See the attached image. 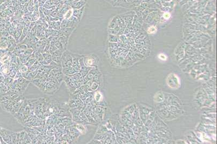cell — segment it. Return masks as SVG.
Wrapping results in <instances>:
<instances>
[{
  "mask_svg": "<svg viewBox=\"0 0 217 144\" xmlns=\"http://www.w3.org/2000/svg\"><path fill=\"white\" fill-rule=\"evenodd\" d=\"M14 81V79L13 78L10 77L8 76H5V79H4L3 81L2 82L5 84V85L7 86V87H8V86L10 85L11 83H13V82Z\"/></svg>",
  "mask_w": 217,
  "mask_h": 144,
  "instance_id": "7c38bea8",
  "label": "cell"
},
{
  "mask_svg": "<svg viewBox=\"0 0 217 144\" xmlns=\"http://www.w3.org/2000/svg\"><path fill=\"white\" fill-rule=\"evenodd\" d=\"M51 77V80L49 82H47L45 90L44 93L46 94L52 95L57 92L59 88L60 84L54 76Z\"/></svg>",
  "mask_w": 217,
  "mask_h": 144,
  "instance_id": "6da1fadb",
  "label": "cell"
},
{
  "mask_svg": "<svg viewBox=\"0 0 217 144\" xmlns=\"http://www.w3.org/2000/svg\"><path fill=\"white\" fill-rule=\"evenodd\" d=\"M20 132H17V135H16V144H19L20 142Z\"/></svg>",
  "mask_w": 217,
  "mask_h": 144,
  "instance_id": "8d00e7d4",
  "label": "cell"
},
{
  "mask_svg": "<svg viewBox=\"0 0 217 144\" xmlns=\"http://www.w3.org/2000/svg\"><path fill=\"white\" fill-rule=\"evenodd\" d=\"M64 76V74L63 73V72H62V71H61L57 72V73H56L54 75V76L55 77V79L57 80L58 82H59L61 84L62 82L63 81Z\"/></svg>",
  "mask_w": 217,
  "mask_h": 144,
  "instance_id": "8fae6325",
  "label": "cell"
},
{
  "mask_svg": "<svg viewBox=\"0 0 217 144\" xmlns=\"http://www.w3.org/2000/svg\"><path fill=\"white\" fill-rule=\"evenodd\" d=\"M38 141H39V139H38L37 135H36V137L35 138L31 140V144H38Z\"/></svg>",
  "mask_w": 217,
  "mask_h": 144,
  "instance_id": "e575fe53",
  "label": "cell"
},
{
  "mask_svg": "<svg viewBox=\"0 0 217 144\" xmlns=\"http://www.w3.org/2000/svg\"><path fill=\"white\" fill-rule=\"evenodd\" d=\"M25 130L20 131L19 144H25V141H24V138H25Z\"/></svg>",
  "mask_w": 217,
  "mask_h": 144,
  "instance_id": "ffe728a7",
  "label": "cell"
},
{
  "mask_svg": "<svg viewBox=\"0 0 217 144\" xmlns=\"http://www.w3.org/2000/svg\"><path fill=\"white\" fill-rule=\"evenodd\" d=\"M21 77H22V73L19 71L16 73V74L14 80H17L18 79H19V78Z\"/></svg>",
  "mask_w": 217,
  "mask_h": 144,
  "instance_id": "4dcf8cb0",
  "label": "cell"
},
{
  "mask_svg": "<svg viewBox=\"0 0 217 144\" xmlns=\"http://www.w3.org/2000/svg\"><path fill=\"white\" fill-rule=\"evenodd\" d=\"M25 131L26 132H30L36 135H39V132L37 130H36V129H34L33 127H25Z\"/></svg>",
  "mask_w": 217,
  "mask_h": 144,
  "instance_id": "4fadbf2b",
  "label": "cell"
},
{
  "mask_svg": "<svg viewBox=\"0 0 217 144\" xmlns=\"http://www.w3.org/2000/svg\"><path fill=\"white\" fill-rule=\"evenodd\" d=\"M9 99V95L7 93L4 94L2 95H0V102L2 101H5V100Z\"/></svg>",
  "mask_w": 217,
  "mask_h": 144,
  "instance_id": "603a6c76",
  "label": "cell"
},
{
  "mask_svg": "<svg viewBox=\"0 0 217 144\" xmlns=\"http://www.w3.org/2000/svg\"><path fill=\"white\" fill-rule=\"evenodd\" d=\"M56 128L54 126V127L52 128V129L47 130V132H46V135L48 136H53L55 135Z\"/></svg>",
  "mask_w": 217,
  "mask_h": 144,
  "instance_id": "d6986e66",
  "label": "cell"
},
{
  "mask_svg": "<svg viewBox=\"0 0 217 144\" xmlns=\"http://www.w3.org/2000/svg\"><path fill=\"white\" fill-rule=\"evenodd\" d=\"M0 138H1V136H0ZM0 144H1V140H0Z\"/></svg>",
  "mask_w": 217,
  "mask_h": 144,
  "instance_id": "b9f144b4",
  "label": "cell"
},
{
  "mask_svg": "<svg viewBox=\"0 0 217 144\" xmlns=\"http://www.w3.org/2000/svg\"><path fill=\"white\" fill-rule=\"evenodd\" d=\"M2 63H1V61H0V67H1V66H2Z\"/></svg>",
  "mask_w": 217,
  "mask_h": 144,
  "instance_id": "60d3db41",
  "label": "cell"
},
{
  "mask_svg": "<svg viewBox=\"0 0 217 144\" xmlns=\"http://www.w3.org/2000/svg\"><path fill=\"white\" fill-rule=\"evenodd\" d=\"M100 143L99 141H98L97 140L94 139V140H92L90 141L89 144H100Z\"/></svg>",
  "mask_w": 217,
  "mask_h": 144,
  "instance_id": "74e56055",
  "label": "cell"
},
{
  "mask_svg": "<svg viewBox=\"0 0 217 144\" xmlns=\"http://www.w3.org/2000/svg\"><path fill=\"white\" fill-rule=\"evenodd\" d=\"M17 132H13L12 133V144H16Z\"/></svg>",
  "mask_w": 217,
  "mask_h": 144,
  "instance_id": "4316f807",
  "label": "cell"
},
{
  "mask_svg": "<svg viewBox=\"0 0 217 144\" xmlns=\"http://www.w3.org/2000/svg\"><path fill=\"white\" fill-rule=\"evenodd\" d=\"M37 70H38V69H36V70H35V71H32V72H29L30 76L31 79H32V80H33L34 79V78H35V77L36 76V75H37V73H38V71H37Z\"/></svg>",
  "mask_w": 217,
  "mask_h": 144,
  "instance_id": "83f0119b",
  "label": "cell"
},
{
  "mask_svg": "<svg viewBox=\"0 0 217 144\" xmlns=\"http://www.w3.org/2000/svg\"><path fill=\"white\" fill-rule=\"evenodd\" d=\"M10 101H11L9 99L5 100V101L1 102V107L2 108V109L3 110L6 111L7 106H8V104L10 103Z\"/></svg>",
  "mask_w": 217,
  "mask_h": 144,
  "instance_id": "ac0fdd59",
  "label": "cell"
},
{
  "mask_svg": "<svg viewBox=\"0 0 217 144\" xmlns=\"http://www.w3.org/2000/svg\"><path fill=\"white\" fill-rule=\"evenodd\" d=\"M19 71L21 73H25V72H27L28 71V67L25 64L21 63L19 66Z\"/></svg>",
  "mask_w": 217,
  "mask_h": 144,
  "instance_id": "e0dca14e",
  "label": "cell"
},
{
  "mask_svg": "<svg viewBox=\"0 0 217 144\" xmlns=\"http://www.w3.org/2000/svg\"><path fill=\"white\" fill-rule=\"evenodd\" d=\"M72 11L71 10V11H70V14H69V11H68V13L66 14V15H65L66 18H69L70 16H71V15H72Z\"/></svg>",
  "mask_w": 217,
  "mask_h": 144,
  "instance_id": "f35d334b",
  "label": "cell"
},
{
  "mask_svg": "<svg viewBox=\"0 0 217 144\" xmlns=\"http://www.w3.org/2000/svg\"><path fill=\"white\" fill-rule=\"evenodd\" d=\"M78 95V97H79L82 101H84V100L86 99V97H87V96H86L85 93L83 94H79V95Z\"/></svg>",
  "mask_w": 217,
  "mask_h": 144,
  "instance_id": "f546056e",
  "label": "cell"
},
{
  "mask_svg": "<svg viewBox=\"0 0 217 144\" xmlns=\"http://www.w3.org/2000/svg\"><path fill=\"white\" fill-rule=\"evenodd\" d=\"M79 116L80 117V118L81 119L82 121L83 122V124H90V123H89V121H88V118L86 117V115H85V113H84V112L83 111L80 112Z\"/></svg>",
  "mask_w": 217,
  "mask_h": 144,
  "instance_id": "5bb4252c",
  "label": "cell"
},
{
  "mask_svg": "<svg viewBox=\"0 0 217 144\" xmlns=\"http://www.w3.org/2000/svg\"><path fill=\"white\" fill-rule=\"evenodd\" d=\"M88 72H89L84 71H80L79 72V73H80V74H81V76L84 77V76H86V75H87V74L88 73Z\"/></svg>",
  "mask_w": 217,
  "mask_h": 144,
  "instance_id": "d6a6232c",
  "label": "cell"
},
{
  "mask_svg": "<svg viewBox=\"0 0 217 144\" xmlns=\"http://www.w3.org/2000/svg\"><path fill=\"white\" fill-rule=\"evenodd\" d=\"M8 58L9 55L7 54H3L2 56H1V57H0V61H1L2 63H3L7 59H8Z\"/></svg>",
  "mask_w": 217,
  "mask_h": 144,
  "instance_id": "484cf974",
  "label": "cell"
},
{
  "mask_svg": "<svg viewBox=\"0 0 217 144\" xmlns=\"http://www.w3.org/2000/svg\"><path fill=\"white\" fill-rule=\"evenodd\" d=\"M62 124L64 126H70L75 125L76 124L74 122L71 117H64L61 118Z\"/></svg>",
  "mask_w": 217,
  "mask_h": 144,
  "instance_id": "5b68a950",
  "label": "cell"
},
{
  "mask_svg": "<svg viewBox=\"0 0 217 144\" xmlns=\"http://www.w3.org/2000/svg\"><path fill=\"white\" fill-rule=\"evenodd\" d=\"M75 126L78 130L81 135H85L86 133V128L83 124L82 123H76L75 124Z\"/></svg>",
  "mask_w": 217,
  "mask_h": 144,
  "instance_id": "9c48e42d",
  "label": "cell"
},
{
  "mask_svg": "<svg viewBox=\"0 0 217 144\" xmlns=\"http://www.w3.org/2000/svg\"><path fill=\"white\" fill-rule=\"evenodd\" d=\"M1 72L3 76H7L8 75L10 72V66L7 64H4L0 67Z\"/></svg>",
  "mask_w": 217,
  "mask_h": 144,
  "instance_id": "30bf717a",
  "label": "cell"
},
{
  "mask_svg": "<svg viewBox=\"0 0 217 144\" xmlns=\"http://www.w3.org/2000/svg\"><path fill=\"white\" fill-rule=\"evenodd\" d=\"M24 141H25V144H31V139L29 137V136L28 135V133L26 132L25 135V138H24Z\"/></svg>",
  "mask_w": 217,
  "mask_h": 144,
  "instance_id": "7402d4cb",
  "label": "cell"
},
{
  "mask_svg": "<svg viewBox=\"0 0 217 144\" xmlns=\"http://www.w3.org/2000/svg\"><path fill=\"white\" fill-rule=\"evenodd\" d=\"M12 133L13 131L0 127V136L6 144H12Z\"/></svg>",
  "mask_w": 217,
  "mask_h": 144,
  "instance_id": "3957f363",
  "label": "cell"
},
{
  "mask_svg": "<svg viewBox=\"0 0 217 144\" xmlns=\"http://www.w3.org/2000/svg\"><path fill=\"white\" fill-rule=\"evenodd\" d=\"M65 82L66 83V85H67L68 90H69V91L71 93H74V92L76 90V89H77V87H76L75 84L74 83V82L72 81V80L71 81H66Z\"/></svg>",
  "mask_w": 217,
  "mask_h": 144,
  "instance_id": "ba28073f",
  "label": "cell"
},
{
  "mask_svg": "<svg viewBox=\"0 0 217 144\" xmlns=\"http://www.w3.org/2000/svg\"><path fill=\"white\" fill-rule=\"evenodd\" d=\"M4 79H5V76L3 75H0V83L2 82Z\"/></svg>",
  "mask_w": 217,
  "mask_h": 144,
  "instance_id": "ab89813d",
  "label": "cell"
},
{
  "mask_svg": "<svg viewBox=\"0 0 217 144\" xmlns=\"http://www.w3.org/2000/svg\"><path fill=\"white\" fill-rule=\"evenodd\" d=\"M62 72H63L64 75H72L76 73H77V71L74 69V68L72 66L63 68H62Z\"/></svg>",
  "mask_w": 217,
  "mask_h": 144,
  "instance_id": "52a82bcc",
  "label": "cell"
},
{
  "mask_svg": "<svg viewBox=\"0 0 217 144\" xmlns=\"http://www.w3.org/2000/svg\"><path fill=\"white\" fill-rule=\"evenodd\" d=\"M159 59H161L162 60H166V59H167V58H166V57L165 55L164 54H160V55H159Z\"/></svg>",
  "mask_w": 217,
  "mask_h": 144,
  "instance_id": "836d02e7",
  "label": "cell"
},
{
  "mask_svg": "<svg viewBox=\"0 0 217 144\" xmlns=\"http://www.w3.org/2000/svg\"><path fill=\"white\" fill-rule=\"evenodd\" d=\"M156 31V29L154 27H151L148 29V32L150 33H153Z\"/></svg>",
  "mask_w": 217,
  "mask_h": 144,
  "instance_id": "1f68e13d",
  "label": "cell"
},
{
  "mask_svg": "<svg viewBox=\"0 0 217 144\" xmlns=\"http://www.w3.org/2000/svg\"><path fill=\"white\" fill-rule=\"evenodd\" d=\"M36 59H30L29 60H28V61L25 64V65L27 66H28V67H29L32 66H33L34 64L36 63Z\"/></svg>",
  "mask_w": 217,
  "mask_h": 144,
  "instance_id": "cb8c5ba5",
  "label": "cell"
},
{
  "mask_svg": "<svg viewBox=\"0 0 217 144\" xmlns=\"http://www.w3.org/2000/svg\"><path fill=\"white\" fill-rule=\"evenodd\" d=\"M22 73V76L23 77L25 78V79L31 82L32 79H31L30 76L29 72H25V73Z\"/></svg>",
  "mask_w": 217,
  "mask_h": 144,
  "instance_id": "44dd1931",
  "label": "cell"
},
{
  "mask_svg": "<svg viewBox=\"0 0 217 144\" xmlns=\"http://www.w3.org/2000/svg\"><path fill=\"white\" fill-rule=\"evenodd\" d=\"M92 81V80H91ZM99 87V84L96 82L92 81L91 86H90V91H96Z\"/></svg>",
  "mask_w": 217,
  "mask_h": 144,
  "instance_id": "2e32d148",
  "label": "cell"
},
{
  "mask_svg": "<svg viewBox=\"0 0 217 144\" xmlns=\"http://www.w3.org/2000/svg\"><path fill=\"white\" fill-rule=\"evenodd\" d=\"M25 99V98L24 96L23 95H21L19 97L17 98L16 102L15 104H14L13 109L11 112V115H14V114L16 113L19 110V109H20V108L21 107V106L22 105Z\"/></svg>",
  "mask_w": 217,
  "mask_h": 144,
  "instance_id": "277c9868",
  "label": "cell"
},
{
  "mask_svg": "<svg viewBox=\"0 0 217 144\" xmlns=\"http://www.w3.org/2000/svg\"><path fill=\"white\" fill-rule=\"evenodd\" d=\"M27 133H28V135L29 136V137L30 138V139H31V140H33V139L35 138L36 137V135H34V134H33V133H30V132H27Z\"/></svg>",
  "mask_w": 217,
  "mask_h": 144,
  "instance_id": "d590c367",
  "label": "cell"
},
{
  "mask_svg": "<svg viewBox=\"0 0 217 144\" xmlns=\"http://www.w3.org/2000/svg\"><path fill=\"white\" fill-rule=\"evenodd\" d=\"M167 84L168 87L172 89H177L180 87V83L177 75L175 74L171 73L168 76L167 79Z\"/></svg>",
  "mask_w": 217,
  "mask_h": 144,
  "instance_id": "7a4b0ae2",
  "label": "cell"
},
{
  "mask_svg": "<svg viewBox=\"0 0 217 144\" xmlns=\"http://www.w3.org/2000/svg\"><path fill=\"white\" fill-rule=\"evenodd\" d=\"M103 99V95L100 91H96L95 93H94L93 96V101L95 104L97 105L98 103L101 102V101Z\"/></svg>",
  "mask_w": 217,
  "mask_h": 144,
  "instance_id": "8992f818",
  "label": "cell"
},
{
  "mask_svg": "<svg viewBox=\"0 0 217 144\" xmlns=\"http://www.w3.org/2000/svg\"><path fill=\"white\" fill-rule=\"evenodd\" d=\"M17 81H18V82H19L20 85H23V84H25L29 81L28 80H27L25 79V78L23 77H21L19 78V79H18Z\"/></svg>",
  "mask_w": 217,
  "mask_h": 144,
  "instance_id": "d4e9b609",
  "label": "cell"
},
{
  "mask_svg": "<svg viewBox=\"0 0 217 144\" xmlns=\"http://www.w3.org/2000/svg\"><path fill=\"white\" fill-rule=\"evenodd\" d=\"M41 63H39V61H36V63L34 64V65L31 67H28V71L29 72H30L32 71H35L36 69H38V68L41 66Z\"/></svg>",
  "mask_w": 217,
  "mask_h": 144,
  "instance_id": "9a60e30c",
  "label": "cell"
},
{
  "mask_svg": "<svg viewBox=\"0 0 217 144\" xmlns=\"http://www.w3.org/2000/svg\"><path fill=\"white\" fill-rule=\"evenodd\" d=\"M16 74V72H15L14 71H10L9 73L8 74V75L7 76H9L11 78H13V79H14V77H15Z\"/></svg>",
  "mask_w": 217,
  "mask_h": 144,
  "instance_id": "f1b7e54d",
  "label": "cell"
}]
</instances>
